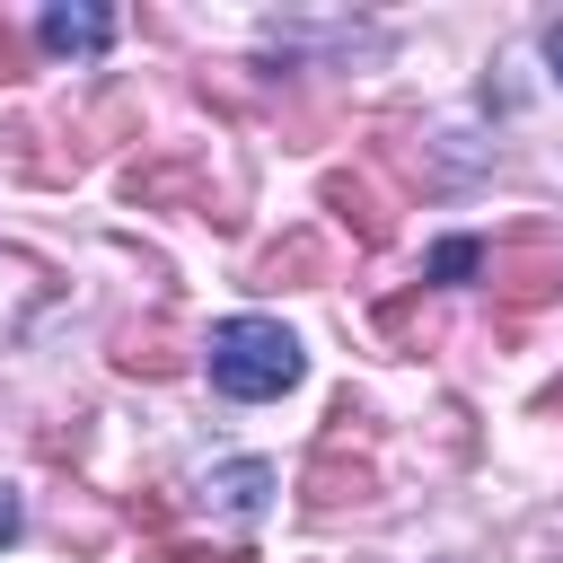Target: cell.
Wrapping results in <instances>:
<instances>
[{
  "label": "cell",
  "mask_w": 563,
  "mask_h": 563,
  "mask_svg": "<svg viewBox=\"0 0 563 563\" xmlns=\"http://www.w3.org/2000/svg\"><path fill=\"white\" fill-rule=\"evenodd\" d=\"M202 361H211V387L238 396V405L299 387V334L273 325V317H229V325H211V334H202Z\"/></svg>",
  "instance_id": "1"
},
{
  "label": "cell",
  "mask_w": 563,
  "mask_h": 563,
  "mask_svg": "<svg viewBox=\"0 0 563 563\" xmlns=\"http://www.w3.org/2000/svg\"><path fill=\"white\" fill-rule=\"evenodd\" d=\"M493 299H501V325H519V317H537V308H554L563 299V246L528 220L519 238H501L493 255Z\"/></svg>",
  "instance_id": "2"
},
{
  "label": "cell",
  "mask_w": 563,
  "mask_h": 563,
  "mask_svg": "<svg viewBox=\"0 0 563 563\" xmlns=\"http://www.w3.org/2000/svg\"><path fill=\"white\" fill-rule=\"evenodd\" d=\"M123 202H141V211H158V202H194L202 220L238 229L229 194H220V185L202 176V158H185V150H167V158H132V167H123Z\"/></svg>",
  "instance_id": "3"
},
{
  "label": "cell",
  "mask_w": 563,
  "mask_h": 563,
  "mask_svg": "<svg viewBox=\"0 0 563 563\" xmlns=\"http://www.w3.org/2000/svg\"><path fill=\"white\" fill-rule=\"evenodd\" d=\"M299 493H308V510L325 519V510H343V501H369V493H378V466H369V457H352V431L334 422V431L317 440V457H308Z\"/></svg>",
  "instance_id": "4"
},
{
  "label": "cell",
  "mask_w": 563,
  "mask_h": 563,
  "mask_svg": "<svg viewBox=\"0 0 563 563\" xmlns=\"http://www.w3.org/2000/svg\"><path fill=\"white\" fill-rule=\"evenodd\" d=\"M317 194H325V211H334L361 246H387V238H396V194H378V176H369V167H334Z\"/></svg>",
  "instance_id": "5"
},
{
  "label": "cell",
  "mask_w": 563,
  "mask_h": 563,
  "mask_svg": "<svg viewBox=\"0 0 563 563\" xmlns=\"http://www.w3.org/2000/svg\"><path fill=\"white\" fill-rule=\"evenodd\" d=\"M194 352H202V343H185L176 317H150V325H123V334H114V369H132V378H176Z\"/></svg>",
  "instance_id": "6"
},
{
  "label": "cell",
  "mask_w": 563,
  "mask_h": 563,
  "mask_svg": "<svg viewBox=\"0 0 563 563\" xmlns=\"http://www.w3.org/2000/svg\"><path fill=\"white\" fill-rule=\"evenodd\" d=\"M246 282H255V290H308V282H325V246H317L308 229H290V238H273V246L255 255Z\"/></svg>",
  "instance_id": "7"
},
{
  "label": "cell",
  "mask_w": 563,
  "mask_h": 563,
  "mask_svg": "<svg viewBox=\"0 0 563 563\" xmlns=\"http://www.w3.org/2000/svg\"><path fill=\"white\" fill-rule=\"evenodd\" d=\"M106 35H114V18L88 9V0H53L44 9V44L53 53H106Z\"/></svg>",
  "instance_id": "8"
},
{
  "label": "cell",
  "mask_w": 563,
  "mask_h": 563,
  "mask_svg": "<svg viewBox=\"0 0 563 563\" xmlns=\"http://www.w3.org/2000/svg\"><path fill=\"white\" fill-rule=\"evenodd\" d=\"M211 501H220L229 519H255V510L273 501V466H264V457H238V466H220V475H211Z\"/></svg>",
  "instance_id": "9"
},
{
  "label": "cell",
  "mask_w": 563,
  "mask_h": 563,
  "mask_svg": "<svg viewBox=\"0 0 563 563\" xmlns=\"http://www.w3.org/2000/svg\"><path fill=\"white\" fill-rule=\"evenodd\" d=\"M431 273L440 282H466V273H484V246L475 238H449V246H431Z\"/></svg>",
  "instance_id": "10"
},
{
  "label": "cell",
  "mask_w": 563,
  "mask_h": 563,
  "mask_svg": "<svg viewBox=\"0 0 563 563\" xmlns=\"http://www.w3.org/2000/svg\"><path fill=\"white\" fill-rule=\"evenodd\" d=\"M378 325H387L396 343H431V317H422V299H387V308H378Z\"/></svg>",
  "instance_id": "11"
},
{
  "label": "cell",
  "mask_w": 563,
  "mask_h": 563,
  "mask_svg": "<svg viewBox=\"0 0 563 563\" xmlns=\"http://www.w3.org/2000/svg\"><path fill=\"white\" fill-rule=\"evenodd\" d=\"M9 537H18V493L0 484V545H9Z\"/></svg>",
  "instance_id": "12"
},
{
  "label": "cell",
  "mask_w": 563,
  "mask_h": 563,
  "mask_svg": "<svg viewBox=\"0 0 563 563\" xmlns=\"http://www.w3.org/2000/svg\"><path fill=\"white\" fill-rule=\"evenodd\" d=\"M0 79H18V35H9V18H0Z\"/></svg>",
  "instance_id": "13"
},
{
  "label": "cell",
  "mask_w": 563,
  "mask_h": 563,
  "mask_svg": "<svg viewBox=\"0 0 563 563\" xmlns=\"http://www.w3.org/2000/svg\"><path fill=\"white\" fill-rule=\"evenodd\" d=\"M545 62H554V79H563V26H545Z\"/></svg>",
  "instance_id": "14"
},
{
  "label": "cell",
  "mask_w": 563,
  "mask_h": 563,
  "mask_svg": "<svg viewBox=\"0 0 563 563\" xmlns=\"http://www.w3.org/2000/svg\"><path fill=\"white\" fill-rule=\"evenodd\" d=\"M545 413H563V378H554V387H545Z\"/></svg>",
  "instance_id": "15"
}]
</instances>
